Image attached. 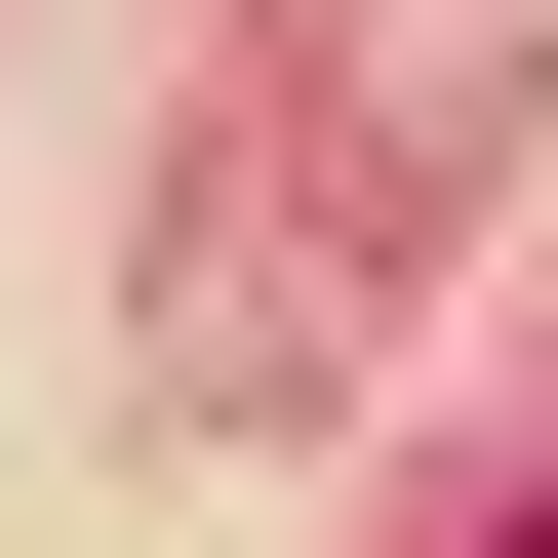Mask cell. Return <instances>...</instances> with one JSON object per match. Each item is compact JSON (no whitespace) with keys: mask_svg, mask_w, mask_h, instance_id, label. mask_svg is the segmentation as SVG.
<instances>
[{"mask_svg":"<svg viewBox=\"0 0 558 558\" xmlns=\"http://www.w3.org/2000/svg\"><path fill=\"white\" fill-rule=\"evenodd\" d=\"M519 558H558V519H519Z\"/></svg>","mask_w":558,"mask_h":558,"instance_id":"1","label":"cell"}]
</instances>
